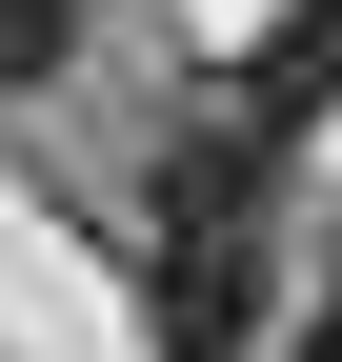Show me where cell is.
Wrapping results in <instances>:
<instances>
[{
  "label": "cell",
  "instance_id": "6da1fadb",
  "mask_svg": "<svg viewBox=\"0 0 342 362\" xmlns=\"http://www.w3.org/2000/svg\"><path fill=\"white\" fill-rule=\"evenodd\" d=\"M141 342L161 362H282V141L222 101L141 161Z\"/></svg>",
  "mask_w": 342,
  "mask_h": 362
},
{
  "label": "cell",
  "instance_id": "7a4b0ae2",
  "mask_svg": "<svg viewBox=\"0 0 342 362\" xmlns=\"http://www.w3.org/2000/svg\"><path fill=\"white\" fill-rule=\"evenodd\" d=\"M81 61V0H0V101H20V81H61Z\"/></svg>",
  "mask_w": 342,
  "mask_h": 362
},
{
  "label": "cell",
  "instance_id": "3957f363",
  "mask_svg": "<svg viewBox=\"0 0 342 362\" xmlns=\"http://www.w3.org/2000/svg\"><path fill=\"white\" fill-rule=\"evenodd\" d=\"M282 362H342V282H322V302H302V322H282Z\"/></svg>",
  "mask_w": 342,
  "mask_h": 362
}]
</instances>
